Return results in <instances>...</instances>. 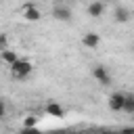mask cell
<instances>
[{
    "label": "cell",
    "instance_id": "1",
    "mask_svg": "<svg viewBox=\"0 0 134 134\" xmlns=\"http://www.w3.org/2000/svg\"><path fill=\"white\" fill-rule=\"evenodd\" d=\"M31 71H34V63L27 61V59H17L10 65V73H13L15 80H25V77L31 75Z\"/></svg>",
    "mask_w": 134,
    "mask_h": 134
},
{
    "label": "cell",
    "instance_id": "2",
    "mask_svg": "<svg viewBox=\"0 0 134 134\" xmlns=\"http://www.w3.org/2000/svg\"><path fill=\"white\" fill-rule=\"evenodd\" d=\"M126 98H128V94H124V92H113V94L109 96L107 105H109L111 111L119 113V111H124V107H126Z\"/></svg>",
    "mask_w": 134,
    "mask_h": 134
},
{
    "label": "cell",
    "instance_id": "3",
    "mask_svg": "<svg viewBox=\"0 0 134 134\" xmlns=\"http://www.w3.org/2000/svg\"><path fill=\"white\" fill-rule=\"evenodd\" d=\"M92 77H94L100 86H109V84H111V73L107 71L105 65H94V67H92Z\"/></svg>",
    "mask_w": 134,
    "mask_h": 134
},
{
    "label": "cell",
    "instance_id": "4",
    "mask_svg": "<svg viewBox=\"0 0 134 134\" xmlns=\"http://www.w3.org/2000/svg\"><path fill=\"white\" fill-rule=\"evenodd\" d=\"M23 17H25V21H40V19H42V13H40V8L34 6V2L29 0V2L23 6Z\"/></svg>",
    "mask_w": 134,
    "mask_h": 134
},
{
    "label": "cell",
    "instance_id": "5",
    "mask_svg": "<svg viewBox=\"0 0 134 134\" xmlns=\"http://www.w3.org/2000/svg\"><path fill=\"white\" fill-rule=\"evenodd\" d=\"M52 17H54L57 21H69V19H71V8H69L67 4H57V6L52 8Z\"/></svg>",
    "mask_w": 134,
    "mask_h": 134
},
{
    "label": "cell",
    "instance_id": "6",
    "mask_svg": "<svg viewBox=\"0 0 134 134\" xmlns=\"http://www.w3.org/2000/svg\"><path fill=\"white\" fill-rule=\"evenodd\" d=\"M82 44H84L86 48H98V46H100V34H96V31L84 34V36H82Z\"/></svg>",
    "mask_w": 134,
    "mask_h": 134
},
{
    "label": "cell",
    "instance_id": "7",
    "mask_svg": "<svg viewBox=\"0 0 134 134\" xmlns=\"http://www.w3.org/2000/svg\"><path fill=\"white\" fill-rule=\"evenodd\" d=\"M88 15H90L92 19H100V17L105 15V2H103V0L90 2V4H88Z\"/></svg>",
    "mask_w": 134,
    "mask_h": 134
},
{
    "label": "cell",
    "instance_id": "8",
    "mask_svg": "<svg viewBox=\"0 0 134 134\" xmlns=\"http://www.w3.org/2000/svg\"><path fill=\"white\" fill-rule=\"evenodd\" d=\"M130 10L126 8V6H115V10H113V21L115 23H128L130 21Z\"/></svg>",
    "mask_w": 134,
    "mask_h": 134
},
{
    "label": "cell",
    "instance_id": "9",
    "mask_svg": "<svg viewBox=\"0 0 134 134\" xmlns=\"http://www.w3.org/2000/svg\"><path fill=\"white\" fill-rule=\"evenodd\" d=\"M46 113L50 115V117H63L65 115V109L59 105V103H54V100H50L48 105H46Z\"/></svg>",
    "mask_w": 134,
    "mask_h": 134
},
{
    "label": "cell",
    "instance_id": "10",
    "mask_svg": "<svg viewBox=\"0 0 134 134\" xmlns=\"http://www.w3.org/2000/svg\"><path fill=\"white\" fill-rule=\"evenodd\" d=\"M17 59H19V57H17V52H15V50H8V48H4V50H2V61H4L6 65H13Z\"/></svg>",
    "mask_w": 134,
    "mask_h": 134
},
{
    "label": "cell",
    "instance_id": "11",
    "mask_svg": "<svg viewBox=\"0 0 134 134\" xmlns=\"http://www.w3.org/2000/svg\"><path fill=\"white\" fill-rule=\"evenodd\" d=\"M36 124H38V117H36V115H29V117L23 119V130L27 132L29 128H36Z\"/></svg>",
    "mask_w": 134,
    "mask_h": 134
},
{
    "label": "cell",
    "instance_id": "12",
    "mask_svg": "<svg viewBox=\"0 0 134 134\" xmlns=\"http://www.w3.org/2000/svg\"><path fill=\"white\" fill-rule=\"evenodd\" d=\"M124 111H126V113H130V115H134V94H128V98H126V107H124Z\"/></svg>",
    "mask_w": 134,
    "mask_h": 134
},
{
    "label": "cell",
    "instance_id": "13",
    "mask_svg": "<svg viewBox=\"0 0 134 134\" xmlns=\"http://www.w3.org/2000/svg\"><path fill=\"white\" fill-rule=\"evenodd\" d=\"M6 44H8V38H6V34H2V36H0V46H2V50L6 48Z\"/></svg>",
    "mask_w": 134,
    "mask_h": 134
},
{
    "label": "cell",
    "instance_id": "14",
    "mask_svg": "<svg viewBox=\"0 0 134 134\" xmlns=\"http://www.w3.org/2000/svg\"><path fill=\"white\" fill-rule=\"evenodd\" d=\"M103 2H113V0H103Z\"/></svg>",
    "mask_w": 134,
    "mask_h": 134
},
{
    "label": "cell",
    "instance_id": "15",
    "mask_svg": "<svg viewBox=\"0 0 134 134\" xmlns=\"http://www.w3.org/2000/svg\"><path fill=\"white\" fill-rule=\"evenodd\" d=\"M132 52H134V44H132Z\"/></svg>",
    "mask_w": 134,
    "mask_h": 134
},
{
    "label": "cell",
    "instance_id": "16",
    "mask_svg": "<svg viewBox=\"0 0 134 134\" xmlns=\"http://www.w3.org/2000/svg\"><path fill=\"white\" fill-rule=\"evenodd\" d=\"M61 2H65V0H61Z\"/></svg>",
    "mask_w": 134,
    "mask_h": 134
}]
</instances>
